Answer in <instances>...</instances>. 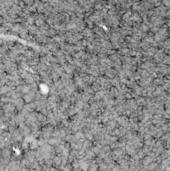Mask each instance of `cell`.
<instances>
[{
	"label": "cell",
	"instance_id": "1",
	"mask_svg": "<svg viewBox=\"0 0 170 171\" xmlns=\"http://www.w3.org/2000/svg\"><path fill=\"white\" fill-rule=\"evenodd\" d=\"M38 146H39V143H38L37 140H33V141L30 142V147H31V149H36V148H38Z\"/></svg>",
	"mask_w": 170,
	"mask_h": 171
}]
</instances>
